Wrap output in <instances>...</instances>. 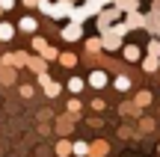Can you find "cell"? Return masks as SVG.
<instances>
[{"mask_svg": "<svg viewBox=\"0 0 160 157\" xmlns=\"http://www.w3.org/2000/svg\"><path fill=\"white\" fill-rule=\"evenodd\" d=\"M62 36H65V39H68V42H74V39H80V24H74V21H71L68 27L62 30Z\"/></svg>", "mask_w": 160, "mask_h": 157, "instance_id": "cell-1", "label": "cell"}, {"mask_svg": "<svg viewBox=\"0 0 160 157\" xmlns=\"http://www.w3.org/2000/svg\"><path fill=\"white\" fill-rule=\"evenodd\" d=\"M68 12H71V6H68V3H65V0H62V3H57V6H51V12H48V15H53V18H59V15H68Z\"/></svg>", "mask_w": 160, "mask_h": 157, "instance_id": "cell-2", "label": "cell"}, {"mask_svg": "<svg viewBox=\"0 0 160 157\" xmlns=\"http://www.w3.org/2000/svg\"><path fill=\"white\" fill-rule=\"evenodd\" d=\"M42 86H45V92L51 95V98H53V95L59 92V86H57V83H51V80H48V77H42Z\"/></svg>", "mask_w": 160, "mask_h": 157, "instance_id": "cell-3", "label": "cell"}, {"mask_svg": "<svg viewBox=\"0 0 160 157\" xmlns=\"http://www.w3.org/2000/svg\"><path fill=\"white\" fill-rule=\"evenodd\" d=\"M18 27H21L24 33H33V30H36V21H33V18H21V24H18Z\"/></svg>", "mask_w": 160, "mask_h": 157, "instance_id": "cell-4", "label": "cell"}, {"mask_svg": "<svg viewBox=\"0 0 160 157\" xmlns=\"http://www.w3.org/2000/svg\"><path fill=\"white\" fill-rule=\"evenodd\" d=\"M89 83H92V86H104V83H107V77H104V71H95V74L89 77Z\"/></svg>", "mask_w": 160, "mask_h": 157, "instance_id": "cell-5", "label": "cell"}, {"mask_svg": "<svg viewBox=\"0 0 160 157\" xmlns=\"http://www.w3.org/2000/svg\"><path fill=\"white\" fill-rule=\"evenodd\" d=\"M116 6H119V9H128V12H133V9H137V0H116Z\"/></svg>", "mask_w": 160, "mask_h": 157, "instance_id": "cell-6", "label": "cell"}, {"mask_svg": "<svg viewBox=\"0 0 160 157\" xmlns=\"http://www.w3.org/2000/svg\"><path fill=\"white\" fill-rule=\"evenodd\" d=\"M12 33H15V30H12L9 24H0V39H3V42H9V39H12Z\"/></svg>", "mask_w": 160, "mask_h": 157, "instance_id": "cell-7", "label": "cell"}, {"mask_svg": "<svg viewBox=\"0 0 160 157\" xmlns=\"http://www.w3.org/2000/svg\"><path fill=\"white\" fill-rule=\"evenodd\" d=\"M125 56H128V59H137V56H139V47H137V45H128V47H125Z\"/></svg>", "mask_w": 160, "mask_h": 157, "instance_id": "cell-8", "label": "cell"}, {"mask_svg": "<svg viewBox=\"0 0 160 157\" xmlns=\"http://www.w3.org/2000/svg\"><path fill=\"white\" fill-rule=\"evenodd\" d=\"M68 89H71V92H80V89H83V80H77V77H71V80H68Z\"/></svg>", "mask_w": 160, "mask_h": 157, "instance_id": "cell-9", "label": "cell"}, {"mask_svg": "<svg viewBox=\"0 0 160 157\" xmlns=\"http://www.w3.org/2000/svg\"><path fill=\"white\" fill-rule=\"evenodd\" d=\"M131 86V83H128V77H119V80H116V89H128Z\"/></svg>", "mask_w": 160, "mask_h": 157, "instance_id": "cell-10", "label": "cell"}, {"mask_svg": "<svg viewBox=\"0 0 160 157\" xmlns=\"http://www.w3.org/2000/svg\"><path fill=\"white\" fill-rule=\"evenodd\" d=\"M148 51H151V56H157V53H160V42H151Z\"/></svg>", "mask_w": 160, "mask_h": 157, "instance_id": "cell-11", "label": "cell"}, {"mask_svg": "<svg viewBox=\"0 0 160 157\" xmlns=\"http://www.w3.org/2000/svg\"><path fill=\"white\" fill-rule=\"evenodd\" d=\"M57 151H59V154H68V151H71V145H68V142H59V148H57Z\"/></svg>", "mask_w": 160, "mask_h": 157, "instance_id": "cell-12", "label": "cell"}, {"mask_svg": "<svg viewBox=\"0 0 160 157\" xmlns=\"http://www.w3.org/2000/svg\"><path fill=\"white\" fill-rule=\"evenodd\" d=\"M139 24H142V18H139V15H131V24H128V27H139Z\"/></svg>", "mask_w": 160, "mask_h": 157, "instance_id": "cell-13", "label": "cell"}, {"mask_svg": "<svg viewBox=\"0 0 160 157\" xmlns=\"http://www.w3.org/2000/svg\"><path fill=\"white\" fill-rule=\"evenodd\" d=\"M15 6V0H0V9H12Z\"/></svg>", "mask_w": 160, "mask_h": 157, "instance_id": "cell-14", "label": "cell"}, {"mask_svg": "<svg viewBox=\"0 0 160 157\" xmlns=\"http://www.w3.org/2000/svg\"><path fill=\"white\" fill-rule=\"evenodd\" d=\"M98 3H101V6H104V3H110V0H98Z\"/></svg>", "mask_w": 160, "mask_h": 157, "instance_id": "cell-15", "label": "cell"}]
</instances>
